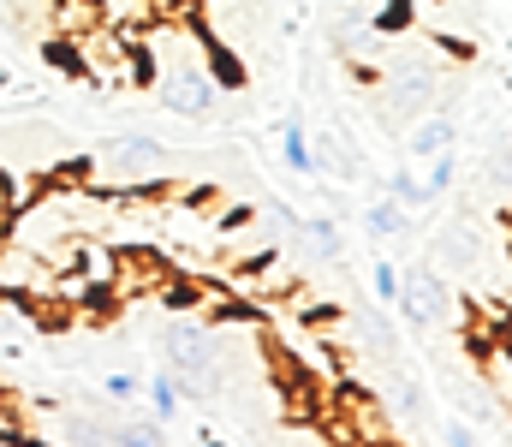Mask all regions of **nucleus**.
Masks as SVG:
<instances>
[{
  "mask_svg": "<svg viewBox=\"0 0 512 447\" xmlns=\"http://www.w3.org/2000/svg\"><path fill=\"white\" fill-rule=\"evenodd\" d=\"M298 239L316 251V257H340V233L328 215H298Z\"/></svg>",
  "mask_w": 512,
  "mask_h": 447,
  "instance_id": "11",
  "label": "nucleus"
},
{
  "mask_svg": "<svg viewBox=\"0 0 512 447\" xmlns=\"http://www.w3.org/2000/svg\"><path fill=\"white\" fill-rule=\"evenodd\" d=\"M137 394H143V382H137V376H126V370H114V376H108V400H137Z\"/></svg>",
  "mask_w": 512,
  "mask_h": 447,
  "instance_id": "17",
  "label": "nucleus"
},
{
  "mask_svg": "<svg viewBox=\"0 0 512 447\" xmlns=\"http://www.w3.org/2000/svg\"><path fill=\"white\" fill-rule=\"evenodd\" d=\"M96 24L137 36L143 24H155V0H96Z\"/></svg>",
  "mask_w": 512,
  "mask_h": 447,
  "instance_id": "6",
  "label": "nucleus"
},
{
  "mask_svg": "<svg viewBox=\"0 0 512 447\" xmlns=\"http://www.w3.org/2000/svg\"><path fill=\"white\" fill-rule=\"evenodd\" d=\"M102 447H167L161 442V424L155 418H131V424H108Z\"/></svg>",
  "mask_w": 512,
  "mask_h": 447,
  "instance_id": "9",
  "label": "nucleus"
},
{
  "mask_svg": "<svg viewBox=\"0 0 512 447\" xmlns=\"http://www.w3.org/2000/svg\"><path fill=\"white\" fill-rule=\"evenodd\" d=\"M399 310H405V322H411L417 334H429L435 322H447V281H441L435 269L399 275Z\"/></svg>",
  "mask_w": 512,
  "mask_h": 447,
  "instance_id": "4",
  "label": "nucleus"
},
{
  "mask_svg": "<svg viewBox=\"0 0 512 447\" xmlns=\"http://www.w3.org/2000/svg\"><path fill=\"white\" fill-rule=\"evenodd\" d=\"M387 197H393V203H405V209H429V203H435V197L423 191V179H417V173H387Z\"/></svg>",
  "mask_w": 512,
  "mask_h": 447,
  "instance_id": "13",
  "label": "nucleus"
},
{
  "mask_svg": "<svg viewBox=\"0 0 512 447\" xmlns=\"http://www.w3.org/2000/svg\"><path fill=\"white\" fill-rule=\"evenodd\" d=\"M370 287H376V304L393 310V304H399V269H393V263H376V269H370Z\"/></svg>",
  "mask_w": 512,
  "mask_h": 447,
  "instance_id": "16",
  "label": "nucleus"
},
{
  "mask_svg": "<svg viewBox=\"0 0 512 447\" xmlns=\"http://www.w3.org/2000/svg\"><path fill=\"white\" fill-rule=\"evenodd\" d=\"M143 394H149V418H155V424L179 418V388H173V376H167V370H155V376L143 382Z\"/></svg>",
  "mask_w": 512,
  "mask_h": 447,
  "instance_id": "12",
  "label": "nucleus"
},
{
  "mask_svg": "<svg viewBox=\"0 0 512 447\" xmlns=\"http://www.w3.org/2000/svg\"><path fill=\"white\" fill-rule=\"evenodd\" d=\"M387 400H393V412H399V418H417V412H423V388H417L411 376H393Z\"/></svg>",
  "mask_w": 512,
  "mask_h": 447,
  "instance_id": "15",
  "label": "nucleus"
},
{
  "mask_svg": "<svg viewBox=\"0 0 512 447\" xmlns=\"http://www.w3.org/2000/svg\"><path fill=\"white\" fill-rule=\"evenodd\" d=\"M280 161H286L292 173H316V155H310V138H304V120H298V114L280 126Z\"/></svg>",
  "mask_w": 512,
  "mask_h": 447,
  "instance_id": "10",
  "label": "nucleus"
},
{
  "mask_svg": "<svg viewBox=\"0 0 512 447\" xmlns=\"http://www.w3.org/2000/svg\"><path fill=\"white\" fill-rule=\"evenodd\" d=\"M167 161H173V155H167V144H155V138H143V132H120V138H108V144L90 155L96 185H108V191H137V185H155V173H161Z\"/></svg>",
  "mask_w": 512,
  "mask_h": 447,
  "instance_id": "1",
  "label": "nucleus"
},
{
  "mask_svg": "<svg viewBox=\"0 0 512 447\" xmlns=\"http://www.w3.org/2000/svg\"><path fill=\"white\" fill-rule=\"evenodd\" d=\"M453 179H459V155H453V149L429 155V179H423V191H429V197H441V191H453Z\"/></svg>",
  "mask_w": 512,
  "mask_h": 447,
  "instance_id": "14",
  "label": "nucleus"
},
{
  "mask_svg": "<svg viewBox=\"0 0 512 447\" xmlns=\"http://www.w3.org/2000/svg\"><path fill=\"white\" fill-rule=\"evenodd\" d=\"M6 90H12V72H6V66H0V96H6Z\"/></svg>",
  "mask_w": 512,
  "mask_h": 447,
  "instance_id": "19",
  "label": "nucleus"
},
{
  "mask_svg": "<svg viewBox=\"0 0 512 447\" xmlns=\"http://www.w3.org/2000/svg\"><path fill=\"white\" fill-rule=\"evenodd\" d=\"M149 90L167 114H185V120H209L221 108V84L209 78V66H167V72H155Z\"/></svg>",
  "mask_w": 512,
  "mask_h": 447,
  "instance_id": "2",
  "label": "nucleus"
},
{
  "mask_svg": "<svg viewBox=\"0 0 512 447\" xmlns=\"http://www.w3.org/2000/svg\"><path fill=\"white\" fill-rule=\"evenodd\" d=\"M411 227V209L405 203H393V197H376L370 209H364V233L376 239V245H387V239H399Z\"/></svg>",
  "mask_w": 512,
  "mask_h": 447,
  "instance_id": "7",
  "label": "nucleus"
},
{
  "mask_svg": "<svg viewBox=\"0 0 512 447\" xmlns=\"http://www.w3.org/2000/svg\"><path fill=\"white\" fill-rule=\"evenodd\" d=\"M429 102H435V66H429V60H411V66L387 72L382 84H376V114H382V126L417 120Z\"/></svg>",
  "mask_w": 512,
  "mask_h": 447,
  "instance_id": "3",
  "label": "nucleus"
},
{
  "mask_svg": "<svg viewBox=\"0 0 512 447\" xmlns=\"http://www.w3.org/2000/svg\"><path fill=\"white\" fill-rule=\"evenodd\" d=\"M441 442L447 447H477V436H471L465 424H441Z\"/></svg>",
  "mask_w": 512,
  "mask_h": 447,
  "instance_id": "18",
  "label": "nucleus"
},
{
  "mask_svg": "<svg viewBox=\"0 0 512 447\" xmlns=\"http://www.w3.org/2000/svg\"><path fill=\"white\" fill-rule=\"evenodd\" d=\"M42 352V334L24 310V298H6L0 293V376H12L18 364H30Z\"/></svg>",
  "mask_w": 512,
  "mask_h": 447,
  "instance_id": "5",
  "label": "nucleus"
},
{
  "mask_svg": "<svg viewBox=\"0 0 512 447\" xmlns=\"http://www.w3.org/2000/svg\"><path fill=\"white\" fill-rule=\"evenodd\" d=\"M453 144H459V126H453L447 114H429V120L411 132V155H423V161L441 155V149H453Z\"/></svg>",
  "mask_w": 512,
  "mask_h": 447,
  "instance_id": "8",
  "label": "nucleus"
}]
</instances>
